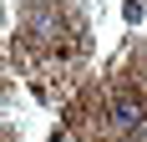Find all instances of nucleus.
<instances>
[{
  "label": "nucleus",
  "mask_w": 147,
  "mask_h": 142,
  "mask_svg": "<svg viewBox=\"0 0 147 142\" xmlns=\"http://www.w3.org/2000/svg\"><path fill=\"white\" fill-rule=\"evenodd\" d=\"M137 122H142V101H137V97H122L117 107H112V127H117V132H132Z\"/></svg>",
  "instance_id": "f257e3e1"
}]
</instances>
